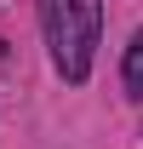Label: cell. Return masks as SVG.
<instances>
[{"mask_svg": "<svg viewBox=\"0 0 143 149\" xmlns=\"http://www.w3.org/2000/svg\"><path fill=\"white\" fill-rule=\"evenodd\" d=\"M0 57H6V46H0Z\"/></svg>", "mask_w": 143, "mask_h": 149, "instance_id": "3957f363", "label": "cell"}, {"mask_svg": "<svg viewBox=\"0 0 143 149\" xmlns=\"http://www.w3.org/2000/svg\"><path fill=\"white\" fill-rule=\"evenodd\" d=\"M40 29H46L52 69L69 86H86L103 40V0H40Z\"/></svg>", "mask_w": 143, "mask_h": 149, "instance_id": "6da1fadb", "label": "cell"}, {"mask_svg": "<svg viewBox=\"0 0 143 149\" xmlns=\"http://www.w3.org/2000/svg\"><path fill=\"white\" fill-rule=\"evenodd\" d=\"M120 80H126V92L143 97V29L132 35V46H126V63H120Z\"/></svg>", "mask_w": 143, "mask_h": 149, "instance_id": "7a4b0ae2", "label": "cell"}]
</instances>
